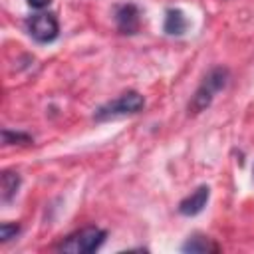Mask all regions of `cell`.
<instances>
[{"instance_id":"ba28073f","label":"cell","mask_w":254,"mask_h":254,"mask_svg":"<svg viewBox=\"0 0 254 254\" xmlns=\"http://www.w3.org/2000/svg\"><path fill=\"white\" fill-rule=\"evenodd\" d=\"M183 252H190V254H206V252H218L220 246L216 242H212V238L204 236V234H192L187 238V242L181 246Z\"/></svg>"},{"instance_id":"30bf717a","label":"cell","mask_w":254,"mask_h":254,"mask_svg":"<svg viewBox=\"0 0 254 254\" xmlns=\"http://www.w3.org/2000/svg\"><path fill=\"white\" fill-rule=\"evenodd\" d=\"M2 139H4V145H30V143L34 141L28 133L10 131V129H4V131H2Z\"/></svg>"},{"instance_id":"3957f363","label":"cell","mask_w":254,"mask_h":254,"mask_svg":"<svg viewBox=\"0 0 254 254\" xmlns=\"http://www.w3.org/2000/svg\"><path fill=\"white\" fill-rule=\"evenodd\" d=\"M143 107H145V97L139 91L129 89V91H123L119 97L97 107L93 119L95 121H109V119H117L123 115H135V113L143 111Z\"/></svg>"},{"instance_id":"8992f818","label":"cell","mask_w":254,"mask_h":254,"mask_svg":"<svg viewBox=\"0 0 254 254\" xmlns=\"http://www.w3.org/2000/svg\"><path fill=\"white\" fill-rule=\"evenodd\" d=\"M208 198H210V187L208 185H198L189 196H185L179 202V212L183 216H196L198 212L204 210Z\"/></svg>"},{"instance_id":"6da1fadb","label":"cell","mask_w":254,"mask_h":254,"mask_svg":"<svg viewBox=\"0 0 254 254\" xmlns=\"http://www.w3.org/2000/svg\"><path fill=\"white\" fill-rule=\"evenodd\" d=\"M228 79H230L228 67H222V65L212 67V69L202 77L200 85L196 87V91L192 93V97H190V101H189V105H187L189 115H198V113H202L206 107H210L214 95H216L220 89L226 87Z\"/></svg>"},{"instance_id":"7c38bea8","label":"cell","mask_w":254,"mask_h":254,"mask_svg":"<svg viewBox=\"0 0 254 254\" xmlns=\"http://www.w3.org/2000/svg\"><path fill=\"white\" fill-rule=\"evenodd\" d=\"M26 2H28L32 8H36V10H42V8H46V6H48L52 0H26Z\"/></svg>"},{"instance_id":"7a4b0ae2","label":"cell","mask_w":254,"mask_h":254,"mask_svg":"<svg viewBox=\"0 0 254 254\" xmlns=\"http://www.w3.org/2000/svg\"><path fill=\"white\" fill-rule=\"evenodd\" d=\"M107 238V232L99 226H83L69 236H65L56 250L60 252H73V254H91L97 252Z\"/></svg>"},{"instance_id":"8fae6325","label":"cell","mask_w":254,"mask_h":254,"mask_svg":"<svg viewBox=\"0 0 254 254\" xmlns=\"http://www.w3.org/2000/svg\"><path fill=\"white\" fill-rule=\"evenodd\" d=\"M22 226L18 222H2L0 226V236H2V242H10L12 238H16L20 234Z\"/></svg>"},{"instance_id":"52a82bcc","label":"cell","mask_w":254,"mask_h":254,"mask_svg":"<svg viewBox=\"0 0 254 254\" xmlns=\"http://www.w3.org/2000/svg\"><path fill=\"white\" fill-rule=\"evenodd\" d=\"M187 28H189V20H187L183 10L169 8L165 12V22H163L165 34H169V36H183L187 32Z\"/></svg>"},{"instance_id":"9c48e42d","label":"cell","mask_w":254,"mask_h":254,"mask_svg":"<svg viewBox=\"0 0 254 254\" xmlns=\"http://www.w3.org/2000/svg\"><path fill=\"white\" fill-rule=\"evenodd\" d=\"M20 183H22V179H20V175L16 173V171H4L2 173V202H10L16 194H18V189H20Z\"/></svg>"},{"instance_id":"5b68a950","label":"cell","mask_w":254,"mask_h":254,"mask_svg":"<svg viewBox=\"0 0 254 254\" xmlns=\"http://www.w3.org/2000/svg\"><path fill=\"white\" fill-rule=\"evenodd\" d=\"M115 26L121 34L133 36L141 28V12L133 2H125L115 6Z\"/></svg>"},{"instance_id":"277c9868","label":"cell","mask_w":254,"mask_h":254,"mask_svg":"<svg viewBox=\"0 0 254 254\" xmlns=\"http://www.w3.org/2000/svg\"><path fill=\"white\" fill-rule=\"evenodd\" d=\"M26 30L38 44H50L60 36V22L54 12H38L28 18Z\"/></svg>"}]
</instances>
